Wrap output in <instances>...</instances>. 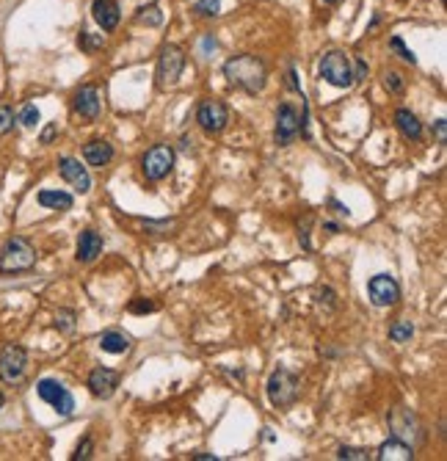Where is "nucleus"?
Instances as JSON below:
<instances>
[{
    "mask_svg": "<svg viewBox=\"0 0 447 461\" xmlns=\"http://www.w3.org/2000/svg\"><path fill=\"white\" fill-rule=\"evenodd\" d=\"M224 78L237 88H243L246 94H260L268 83V69H265L262 59L243 53V56H235L224 64Z\"/></svg>",
    "mask_w": 447,
    "mask_h": 461,
    "instance_id": "obj_1",
    "label": "nucleus"
},
{
    "mask_svg": "<svg viewBox=\"0 0 447 461\" xmlns=\"http://www.w3.org/2000/svg\"><path fill=\"white\" fill-rule=\"evenodd\" d=\"M36 265V249L25 238H9L0 249V273H22Z\"/></svg>",
    "mask_w": 447,
    "mask_h": 461,
    "instance_id": "obj_2",
    "label": "nucleus"
},
{
    "mask_svg": "<svg viewBox=\"0 0 447 461\" xmlns=\"http://www.w3.org/2000/svg\"><path fill=\"white\" fill-rule=\"evenodd\" d=\"M265 390H268V400H271L277 409H287V406H293L298 400L301 384H298L296 373H290L287 368H277V370L271 373V378H268Z\"/></svg>",
    "mask_w": 447,
    "mask_h": 461,
    "instance_id": "obj_3",
    "label": "nucleus"
},
{
    "mask_svg": "<svg viewBox=\"0 0 447 461\" xmlns=\"http://www.w3.org/2000/svg\"><path fill=\"white\" fill-rule=\"evenodd\" d=\"M320 78L334 88H348L354 83V69H351V59L342 50H329L320 59Z\"/></svg>",
    "mask_w": 447,
    "mask_h": 461,
    "instance_id": "obj_4",
    "label": "nucleus"
},
{
    "mask_svg": "<svg viewBox=\"0 0 447 461\" xmlns=\"http://www.w3.org/2000/svg\"><path fill=\"white\" fill-rule=\"evenodd\" d=\"M196 122L199 127L205 130V133H221L224 127L230 125V108L224 100H215V97H207V100H202L199 108H196Z\"/></svg>",
    "mask_w": 447,
    "mask_h": 461,
    "instance_id": "obj_5",
    "label": "nucleus"
},
{
    "mask_svg": "<svg viewBox=\"0 0 447 461\" xmlns=\"http://www.w3.org/2000/svg\"><path fill=\"white\" fill-rule=\"evenodd\" d=\"M36 392H39V398L44 403H50L61 417H69L72 412H75V398H72V392L66 390L61 381H56V378H42L39 384H36Z\"/></svg>",
    "mask_w": 447,
    "mask_h": 461,
    "instance_id": "obj_6",
    "label": "nucleus"
},
{
    "mask_svg": "<svg viewBox=\"0 0 447 461\" xmlns=\"http://www.w3.org/2000/svg\"><path fill=\"white\" fill-rule=\"evenodd\" d=\"M28 370V354L22 345H6L0 351V381L3 384H20Z\"/></svg>",
    "mask_w": 447,
    "mask_h": 461,
    "instance_id": "obj_7",
    "label": "nucleus"
},
{
    "mask_svg": "<svg viewBox=\"0 0 447 461\" xmlns=\"http://www.w3.org/2000/svg\"><path fill=\"white\" fill-rule=\"evenodd\" d=\"M183 69H185V53L177 44H166L158 56V83L174 86L180 81Z\"/></svg>",
    "mask_w": 447,
    "mask_h": 461,
    "instance_id": "obj_8",
    "label": "nucleus"
},
{
    "mask_svg": "<svg viewBox=\"0 0 447 461\" xmlns=\"http://www.w3.org/2000/svg\"><path fill=\"white\" fill-rule=\"evenodd\" d=\"M174 149L169 144H158V147H152L144 155V161H141V168H144V174H147V180L152 183H158V180H163V177H169L171 168H174Z\"/></svg>",
    "mask_w": 447,
    "mask_h": 461,
    "instance_id": "obj_9",
    "label": "nucleus"
},
{
    "mask_svg": "<svg viewBox=\"0 0 447 461\" xmlns=\"http://www.w3.org/2000/svg\"><path fill=\"white\" fill-rule=\"evenodd\" d=\"M389 428H392V437L411 442V447H414V442L423 440V425H420V420L414 417L409 409H395L389 415Z\"/></svg>",
    "mask_w": 447,
    "mask_h": 461,
    "instance_id": "obj_10",
    "label": "nucleus"
},
{
    "mask_svg": "<svg viewBox=\"0 0 447 461\" xmlns=\"http://www.w3.org/2000/svg\"><path fill=\"white\" fill-rule=\"evenodd\" d=\"M367 295H370V301H373L376 307H392V304L401 298V288H398L395 276L379 273V276H373V279L367 282Z\"/></svg>",
    "mask_w": 447,
    "mask_h": 461,
    "instance_id": "obj_11",
    "label": "nucleus"
},
{
    "mask_svg": "<svg viewBox=\"0 0 447 461\" xmlns=\"http://www.w3.org/2000/svg\"><path fill=\"white\" fill-rule=\"evenodd\" d=\"M296 136H298L296 108L290 103H282L277 108V133H274V138H277L279 147H290L296 141Z\"/></svg>",
    "mask_w": 447,
    "mask_h": 461,
    "instance_id": "obj_12",
    "label": "nucleus"
},
{
    "mask_svg": "<svg viewBox=\"0 0 447 461\" xmlns=\"http://www.w3.org/2000/svg\"><path fill=\"white\" fill-rule=\"evenodd\" d=\"M72 108L78 116H83L88 122H94L100 116V108H103V100H100V91L97 86H81L72 97Z\"/></svg>",
    "mask_w": 447,
    "mask_h": 461,
    "instance_id": "obj_13",
    "label": "nucleus"
},
{
    "mask_svg": "<svg viewBox=\"0 0 447 461\" xmlns=\"http://www.w3.org/2000/svg\"><path fill=\"white\" fill-rule=\"evenodd\" d=\"M88 392L94 395V398H111L113 392H116V387H119V373L116 370H111V368H94L91 373H88Z\"/></svg>",
    "mask_w": 447,
    "mask_h": 461,
    "instance_id": "obj_14",
    "label": "nucleus"
},
{
    "mask_svg": "<svg viewBox=\"0 0 447 461\" xmlns=\"http://www.w3.org/2000/svg\"><path fill=\"white\" fill-rule=\"evenodd\" d=\"M58 174H61L78 193H88V191H91V177H88L86 166H81V161H75V158H61V161H58Z\"/></svg>",
    "mask_w": 447,
    "mask_h": 461,
    "instance_id": "obj_15",
    "label": "nucleus"
},
{
    "mask_svg": "<svg viewBox=\"0 0 447 461\" xmlns=\"http://www.w3.org/2000/svg\"><path fill=\"white\" fill-rule=\"evenodd\" d=\"M100 254H103V238H100V232H94V230L81 232V238H78V249H75L78 263H94Z\"/></svg>",
    "mask_w": 447,
    "mask_h": 461,
    "instance_id": "obj_16",
    "label": "nucleus"
},
{
    "mask_svg": "<svg viewBox=\"0 0 447 461\" xmlns=\"http://www.w3.org/2000/svg\"><path fill=\"white\" fill-rule=\"evenodd\" d=\"M91 14H94V20H97V25L103 31H113L119 25V20H122L116 0H94L91 3Z\"/></svg>",
    "mask_w": 447,
    "mask_h": 461,
    "instance_id": "obj_17",
    "label": "nucleus"
},
{
    "mask_svg": "<svg viewBox=\"0 0 447 461\" xmlns=\"http://www.w3.org/2000/svg\"><path fill=\"white\" fill-rule=\"evenodd\" d=\"M379 461H411L414 459V447L409 445V442L398 440V437H392V440H386L379 447Z\"/></svg>",
    "mask_w": 447,
    "mask_h": 461,
    "instance_id": "obj_18",
    "label": "nucleus"
},
{
    "mask_svg": "<svg viewBox=\"0 0 447 461\" xmlns=\"http://www.w3.org/2000/svg\"><path fill=\"white\" fill-rule=\"evenodd\" d=\"M83 158L88 166H108L111 161H113V147L108 144L106 138H94V141H88L83 147Z\"/></svg>",
    "mask_w": 447,
    "mask_h": 461,
    "instance_id": "obj_19",
    "label": "nucleus"
},
{
    "mask_svg": "<svg viewBox=\"0 0 447 461\" xmlns=\"http://www.w3.org/2000/svg\"><path fill=\"white\" fill-rule=\"evenodd\" d=\"M395 125H398V130L404 133V138H409V141H420L423 138V122L409 108L395 111Z\"/></svg>",
    "mask_w": 447,
    "mask_h": 461,
    "instance_id": "obj_20",
    "label": "nucleus"
},
{
    "mask_svg": "<svg viewBox=\"0 0 447 461\" xmlns=\"http://www.w3.org/2000/svg\"><path fill=\"white\" fill-rule=\"evenodd\" d=\"M36 202L47 210H69L75 205V199H72V193H66V191H58V188H44L39 191V196H36Z\"/></svg>",
    "mask_w": 447,
    "mask_h": 461,
    "instance_id": "obj_21",
    "label": "nucleus"
},
{
    "mask_svg": "<svg viewBox=\"0 0 447 461\" xmlns=\"http://www.w3.org/2000/svg\"><path fill=\"white\" fill-rule=\"evenodd\" d=\"M100 348L106 354H125V351H130V337L125 332H119V329H111V332L100 337Z\"/></svg>",
    "mask_w": 447,
    "mask_h": 461,
    "instance_id": "obj_22",
    "label": "nucleus"
},
{
    "mask_svg": "<svg viewBox=\"0 0 447 461\" xmlns=\"http://www.w3.org/2000/svg\"><path fill=\"white\" fill-rule=\"evenodd\" d=\"M135 20L141 22V25H149V28H158V25L163 22V11H160L158 3H149V6H141V9H138Z\"/></svg>",
    "mask_w": 447,
    "mask_h": 461,
    "instance_id": "obj_23",
    "label": "nucleus"
},
{
    "mask_svg": "<svg viewBox=\"0 0 447 461\" xmlns=\"http://www.w3.org/2000/svg\"><path fill=\"white\" fill-rule=\"evenodd\" d=\"M411 335H414L411 320H398V323L389 326V340L392 343H406V340H411Z\"/></svg>",
    "mask_w": 447,
    "mask_h": 461,
    "instance_id": "obj_24",
    "label": "nucleus"
},
{
    "mask_svg": "<svg viewBox=\"0 0 447 461\" xmlns=\"http://www.w3.org/2000/svg\"><path fill=\"white\" fill-rule=\"evenodd\" d=\"M17 122H20L22 127H36L39 125V108L34 103H25L20 111V116H17Z\"/></svg>",
    "mask_w": 447,
    "mask_h": 461,
    "instance_id": "obj_25",
    "label": "nucleus"
},
{
    "mask_svg": "<svg viewBox=\"0 0 447 461\" xmlns=\"http://www.w3.org/2000/svg\"><path fill=\"white\" fill-rule=\"evenodd\" d=\"M193 11L202 14V17H218L221 14V0H196Z\"/></svg>",
    "mask_w": 447,
    "mask_h": 461,
    "instance_id": "obj_26",
    "label": "nucleus"
},
{
    "mask_svg": "<svg viewBox=\"0 0 447 461\" xmlns=\"http://www.w3.org/2000/svg\"><path fill=\"white\" fill-rule=\"evenodd\" d=\"M389 47H392V50H395V53H398V56H401V59H404L406 64H411V66L417 64V56H414V53H411V50L406 47L401 36H392V39H389Z\"/></svg>",
    "mask_w": 447,
    "mask_h": 461,
    "instance_id": "obj_27",
    "label": "nucleus"
},
{
    "mask_svg": "<svg viewBox=\"0 0 447 461\" xmlns=\"http://www.w3.org/2000/svg\"><path fill=\"white\" fill-rule=\"evenodd\" d=\"M78 44L83 47L86 53H94L97 47H103V36H100V34H88V31H83V34L78 36Z\"/></svg>",
    "mask_w": 447,
    "mask_h": 461,
    "instance_id": "obj_28",
    "label": "nucleus"
},
{
    "mask_svg": "<svg viewBox=\"0 0 447 461\" xmlns=\"http://www.w3.org/2000/svg\"><path fill=\"white\" fill-rule=\"evenodd\" d=\"M14 111L9 108V105H0V136H6V133H11V127H14Z\"/></svg>",
    "mask_w": 447,
    "mask_h": 461,
    "instance_id": "obj_29",
    "label": "nucleus"
},
{
    "mask_svg": "<svg viewBox=\"0 0 447 461\" xmlns=\"http://www.w3.org/2000/svg\"><path fill=\"white\" fill-rule=\"evenodd\" d=\"M337 459L367 461V450H362V447H345V445H342L340 450H337Z\"/></svg>",
    "mask_w": 447,
    "mask_h": 461,
    "instance_id": "obj_30",
    "label": "nucleus"
},
{
    "mask_svg": "<svg viewBox=\"0 0 447 461\" xmlns=\"http://www.w3.org/2000/svg\"><path fill=\"white\" fill-rule=\"evenodd\" d=\"M384 86L392 91V94H404V78L398 72H386L384 75Z\"/></svg>",
    "mask_w": 447,
    "mask_h": 461,
    "instance_id": "obj_31",
    "label": "nucleus"
},
{
    "mask_svg": "<svg viewBox=\"0 0 447 461\" xmlns=\"http://www.w3.org/2000/svg\"><path fill=\"white\" fill-rule=\"evenodd\" d=\"M56 326L61 332H72L75 329V313H58L56 315Z\"/></svg>",
    "mask_w": 447,
    "mask_h": 461,
    "instance_id": "obj_32",
    "label": "nucleus"
},
{
    "mask_svg": "<svg viewBox=\"0 0 447 461\" xmlns=\"http://www.w3.org/2000/svg\"><path fill=\"white\" fill-rule=\"evenodd\" d=\"M130 313H135V315L155 313V301H147V298H135V301H130Z\"/></svg>",
    "mask_w": 447,
    "mask_h": 461,
    "instance_id": "obj_33",
    "label": "nucleus"
},
{
    "mask_svg": "<svg viewBox=\"0 0 447 461\" xmlns=\"http://www.w3.org/2000/svg\"><path fill=\"white\" fill-rule=\"evenodd\" d=\"M433 133H436V141H439V144H447V119H436Z\"/></svg>",
    "mask_w": 447,
    "mask_h": 461,
    "instance_id": "obj_34",
    "label": "nucleus"
},
{
    "mask_svg": "<svg viewBox=\"0 0 447 461\" xmlns=\"http://www.w3.org/2000/svg\"><path fill=\"white\" fill-rule=\"evenodd\" d=\"M88 456H91V440L86 437V440L78 445V450H75V456H72V459L78 461V459H88Z\"/></svg>",
    "mask_w": 447,
    "mask_h": 461,
    "instance_id": "obj_35",
    "label": "nucleus"
},
{
    "mask_svg": "<svg viewBox=\"0 0 447 461\" xmlns=\"http://www.w3.org/2000/svg\"><path fill=\"white\" fill-rule=\"evenodd\" d=\"M351 69H354V83L367 78V64H364L362 59H356V66H351Z\"/></svg>",
    "mask_w": 447,
    "mask_h": 461,
    "instance_id": "obj_36",
    "label": "nucleus"
},
{
    "mask_svg": "<svg viewBox=\"0 0 447 461\" xmlns=\"http://www.w3.org/2000/svg\"><path fill=\"white\" fill-rule=\"evenodd\" d=\"M56 133H58V125H47L42 133V144H50L53 138H56Z\"/></svg>",
    "mask_w": 447,
    "mask_h": 461,
    "instance_id": "obj_37",
    "label": "nucleus"
},
{
    "mask_svg": "<svg viewBox=\"0 0 447 461\" xmlns=\"http://www.w3.org/2000/svg\"><path fill=\"white\" fill-rule=\"evenodd\" d=\"M287 88H293V91H301V86H298V81H296V69H293V66L287 69Z\"/></svg>",
    "mask_w": 447,
    "mask_h": 461,
    "instance_id": "obj_38",
    "label": "nucleus"
},
{
    "mask_svg": "<svg viewBox=\"0 0 447 461\" xmlns=\"http://www.w3.org/2000/svg\"><path fill=\"white\" fill-rule=\"evenodd\" d=\"M210 50H215V39L213 36H205L202 39V53H210Z\"/></svg>",
    "mask_w": 447,
    "mask_h": 461,
    "instance_id": "obj_39",
    "label": "nucleus"
},
{
    "mask_svg": "<svg viewBox=\"0 0 447 461\" xmlns=\"http://www.w3.org/2000/svg\"><path fill=\"white\" fill-rule=\"evenodd\" d=\"M332 208L337 210L340 216H348V208H345V205H340V202H334V199H332Z\"/></svg>",
    "mask_w": 447,
    "mask_h": 461,
    "instance_id": "obj_40",
    "label": "nucleus"
},
{
    "mask_svg": "<svg viewBox=\"0 0 447 461\" xmlns=\"http://www.w3.org/2000/svg\"><path fill=\"white\" fill-rule=\"evenodd\" d=\"M196 459H199V461H210V459H215V456H213V453H199Z\"/></svg>",
    "mask_w": 447,
    "mask_h": 461,
    "instance_id": "obj_41",
    "label": "nucleus"
},
{
    "mask_svg": "<svg viewBox=\"0 0 447 461\" xmlns=\"http://www.w3.org/2000/svg\"><path fill=\"white\" fill-rule=\"evenodd\" d=\"M3 403H6V400H3V395H0V409H3Z\"/></svg>",
    "mask_w": 447,
    "mask_h": 461,
    "instance_id": "obj_42",
    "label": "nucleus"
},
{
    "mask_svg": "<svg viewBox=\"0 0 447 461\" xmlns=\"http://www.w3.org/2000/svg\"><path fill=\"white\" fill-rule=\"evenodd\" d=\"M323 3H337V0H323Z\"/></svg>",
    "mask_w": 447,
    "mask_h": 461,
    "instance_id": "obj_43",
    "label": "nucleus"
}]
</instances>
